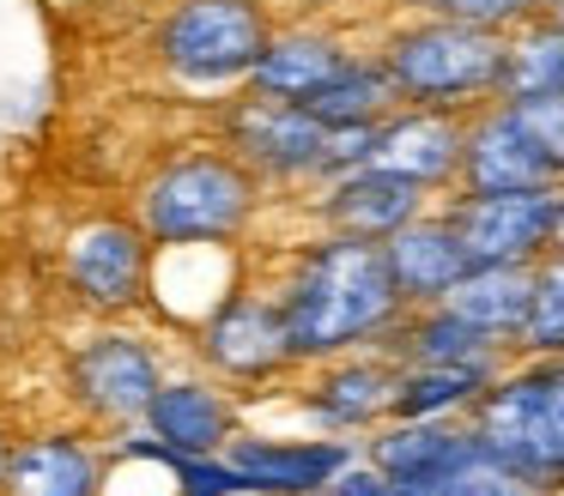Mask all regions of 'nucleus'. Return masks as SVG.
I'll use <instances>...</instances> for the list:
<instances>
[{"label":"nucleus","instance_id":"2f4dec72","mask_svg":"<svg viewBox=\"0 0 564 496\" xmlns=\"http://www.w3.org/2000/svg\"><path fill=\"white\" fill-rule=\"evenodd\" d=\"M552 249H564V181L552 188Z\"/></svg>","mask_w":564,"mask_h":496},{"label":"nucleus","instance_id":"dca6fc26","mask_svg":"<svg viewBox=\"0 0 564 496\" xmlns=\"http://www.w3.org/2000/svg\"><path fill=\"white\" fill-rule=\"evenodd\" d=\"M462 133L467 115L449 109H419V103H394L377 121V145H370V164L406 176L413 188H425L431 200L455 194V169H462Z\"/></svg>","mask_w":564,"mask_h":496},{"label":"nucleus","instance_id":"ddd939ff","mask_svg":"<svg viewBox=\"0 0 564 496\" xmlns=\"http://www.w3.org/2000/svg\"><path fill=\"white\" fill-rule=\"evenodd\" d=\"M552 188H516V194H443L455 236L474 266H534L552 249Z\"/></svg>","mask_w":564,"mask_h":496},{"label":"nucleus","instance_id":"aec40b11","mask_svg":"<svg viewBox=\"0 0 564 496\" xmlns=\"http://www.w3.org/2000/svg\"><path fill=\"white\" fill-rule=\"evenodd\" d=\"M382 261H389V278H394V290H401L406 309L443 302L467 278V266H474L443 206H425L413 224L394 230V236L382 242Z\"/></svg>","mask_w":564,"mask_h":496},{"label":"nucleus","instance_id":"9b49d317","mask_svg":"<svg viewBox=\"0 0 564 496\" xmlns=\"http://www.w3.org/2000/svg\"><path fill=\"white\" fill-rule=\"evenodd\" d=\"M134 430L147 436L152 448H164L171 460L225 454L231 436L243 430V399L225 382H213L207 370H195V363H171Z\"/></svg>","mask_w":564,"mask_h":496},{"label":"nucleus","instance_id":"473e14b6","mask_svg":"<svg viewBox=\"0 0 564 496\" xmlns=\"http://www.w3.org/2000/svg\"><path fill=\"white\" fill-rule=\"evenodd\" d=\"M13 423H7V418H0V478H7V454H13Z\"/></svg>","mask_w":564,"mask_h":496},{"label":"nucleus","instance_id":"7ed1b4c3","mask_svg":"<svg viewBox=\"0 0 564 496\" xmlns=\"http://www.w3.org/2000/svg\"><path fill=\"white\" fill-rule=\"evenodd\" d=\"M273 24L280 19L268 12V0H164L147 31V60L164 91L219 109L249 85Z\"/></svg>","mask_w":564,"mask_h":496},{"label":"nucleus","instance_id":"f03ea898","mask_svg":"<svg viewBox=\"0 0 564 496\" xmlns=\"http://www.w3.org/2000/svg\"><path fill=\"white\" fill-rule=\"evenodd\" d=\"M273 194L225 140H183L140 169L134 181V224L152 249H249L268 218Z\"/></svg>","mask_w":564,"mask_h":496},{"label":"nucleus","instance_id":"f8f14e48","mask_svg":"<svg viewBox=\"0 0 564 496\" xmlns=\"http://www.w3.org/2000/svg\"><path fill=\"white\" fill-rule=\"evenodd\" d=\"M0 496H110V436L74 418L25 423L7 454Z\"/></svg>","mask_w":564,"mask_h":496},{"label":"nucleus","instance_id":"20e7f679","mask_svg":"<svg viewBox=\"0 0 564 496\" xmlns=\"http://www.w3.org/2000/svg\"><path fill=\"white\" fill-rule=\"evenodd\" d=\"M377 60L389 67L394 97L419 109H449V115H474V109L498 103L503 79V31L449 19V12H394L377 31Z\"/></svg>","mask_w":564,"mask_h":496},{"label":"nucleus","instance_id":"c85d7f7f","mask_svg":"<svg viewBox=\"0 0 564 496\" xmlns=\"http://www.w3.org/2000/svg\"><path fill=\"white\" fill-rule=\"evenodd\" d=\"M516 115H522V128L534 133L540 157L552 164V176L564 181V91H546V97H522V103H510Z\"/></svg>","mask_w":564,"mask_h":496},{"label":"nucleus","instance_id":"6e6552de","mask_svg":"<svg viewBox=\"0 0 564 496\" xmlns=\"http://www.w3.org/2000/svg\"><path fill=\"white\" fill-rule=\"evenodd\" d=\"M152 242L134 212H79L55 242V290L79 321H134L147 315Z\"/></svg>","mask_w":564,"mask_h":496},{"label":"nucleus","instance_id":"39448f33","mask_svg":"<svg viewBox=\"0 0 564 496\" xmlns=\"http://www.w3.org/2000/svg\"><path fill=\"white\" fill-rule=\"evenodd\" d=\"M171 370V333L159 321H86L62 345V406L98 436H122L152 406Z\"/></svg>","mask_w":564,"mask_h":496},{"label":"nucleus","instance_id":"bb28decb","mask_svg":"<svg viewBox=\"0 0 564 496\" xmlns=\"http://www.w3.org/2000/svg\"><path fill=\"white\" fill-rule=\"evenodd\" d=\"M425 496H552V491H540L534 478H522V472H510L503 460H491L486 448H474V454H467L443 484H431Z\"/></svg>","mask_w":564,"mask_h":496},{"label":"nucleus","instance_id":"a211bd4d","mask_svg":"<svg viewBox=\"0 0 564 496\" xmlns=\"http://www.w3.org/2000/svg\"><path fill=\"white\" fill-rule=\"evenodd\" d=\"M474 430L467 418H389L358 442V454L377 472H389L394 484H406L413 496H425L431 484H443L467 454H474Z\"/></svg>","mask_w":564,"mask_h":496},{"label":"nucleus","instance_id":"1a4fd4ad","mask_svg":"<svg viewBox=\"0 0 564 496\" xmlns=\"http://www.w3.org/2000/svg\"><path fill=\"white\" fill-rule=\"evenodd\" d=\"M213 140H225L268 194H310L328 181V128L304 103L237 91L213 109Z\"/></svg>","mask_w":564,"mask_h":496},{"label":"nucleus","instance_id":"b1692460","mask_svg":"<svg viewBox=\"0 0 564 496\" xmlns=\"http://www.w3.org/2000/svg\"><path fill=\"white\" fill-rule=\"evenodd\" d=\"M564 91V24L552 12L503 31V79H498V103H522V97H546Z\"/></svg>","mask_w":564,"mask_h":496},{"label":"nucleus","instance_id":"f704fd0d","mask_svg":"<svg viewBox=\"0 0 564 496\" xmlns=\"http://www.w3.org/2000/svg\"><path fill=\"white\" fill-rule=\"evenodd\" d=\"M316 496H328V491H316Z\"/></svg>","mask_w":564,"mask_h":496},{"label":"nucleus","instance_id":"393cba45","mask_svg":"<svg viewBox=\"0 0 564 496\" xmlns=\"http://www.w3.org/2000/svg\"><path fill=\"white\" fill-rule=\"evenodd\" d=\"M498 370H449V363H401L394 418H467Z\"/></svg>","mask_w":564,"mask_h":496},{"label":"nucleus","instance_id":"4468645a","mask_svg":"<svg viewBox=\"0 0 564 496\" xmlns=\"http://www.w3.org/2000/svg\"><path fill=\"white\" fill-rule=\"evenodd\" d=\"M225 460H231L243 496H316L358 460V442H346V436H316V430H304V436L249 430L243 423V430L231 436V448H225Z\"/></svg>","mask_w":564,"mask_h":496},{"label":"nucleus","instance_id":"c756f323","mask_svg":"<svg viewBox=\"0 0 564 496\" xmlns=\"http://www.w3.org/2000/svg\"><path fill=\"white\" fill-rule=\"evenodd\" d=\"M171 496H243V484H237L225 454H195V460H176Z\"/></svg>","mask_w":564,"mask_h":496},{"label":"nucleus","instance_id":"7c9ffc66","mask_svg":"<svg viewBox=\"0 0 564 496\" xmlns=\"http://www.w3.org/2000/svg\"><path fill=\"white\" fill-rule=\"evenodd\" d=\"M328 496H413V491H406V484H394L389 472H377L365 454H358L352 466H346L340 478L328 484Z\"/></svg>","mask_w":564,"mask_h":496},{"label":"nucleus","instance_id":"cd10ccee","mask_svg":"<svg viewBox=\"0 0 564 496\" xmlns=\"http://www.w3.org/2000/svg\"><path fill=\"white\" fill-rule=\"evenodd\" d=\"M406 12H449V19L486 24V31H516V24L540 19L546 0H401Z\"/></svg>","mask_w":564,"mask_h":496},{"label":"nucleus","instance_id":"5701e85b","mask_svg":"<svg viewBox=\"0 0 564 496\" xmlns=\"http://www.w3.org/2000/svg\"><path fill=\"white\" fill-rule=\"evenodd\" d=\"M394 103H401V97H394L389 67L377 60V48H370V43H358L352 55H346V67L334 73V79L322 85L304 109L322 121V128H377Z\"/></svg>","mask_w":564,"mask_h":496},{"label":"nucleus","instance_id":"f3484780","mask_svg":"<svg viewBox=\"0 0 564 496\" xmlns=\"http://www.w3.org/2000/svg\"><path fill=\"white\" fill-rule=\"evenodd\" d=\"M546 181L558 176H552L534 133L522 128V115L510 103H486L467 115L455 194H516V188H546Z\"/></svg>","mask_w":564,"mask_h":496},{"label":"nucleus","instance_id":"423d86ee","mask_svg":"<svg viewBox=\"0 0 564 496\" xmlns=\"http://www.w3.org/2000/svg\"><path fill=\"white\" fill-rule=\"evenodd\" d=\"M467 430L491 460L564 496V357L516 351L467 411Z\"/></svg>","mask_w":564,"mask_h":496},{"label":"nucleus","instance_id":"2eb2a0df","mask_svg":"<svg viewBox=\"0 0 564 496\" xmlns=\"http://www.w3.org/2000/svg\"><path fill=\"white\" fill-rule=\"evenodd\" d=\"M425 206H437L425 188H413L406 176L377 164H358L346 176H328L322 188L304 194V212L316 230H340V236L358 242H389L401 224H413Z\"/></svg>","mask_w":564,"mask_h":496},{"label":"nucleus","instance_id":"412c9836","mask_svg":"<svg viewBox=\"0 0 564 496\" xmlns=\"http://www.w3.org/2000/svg\"><path fill=\"white\" fill-rule=\"evenodd\" d=\"M382 351H389L394 363H449V370H503V363H510V351H503L498 339H486L479 327H467L449 302L406 309Z\"/></svg>","mask_w":564,"mask_h":496},{"label":"nucleus","instance_id":"f257e3e1","mask_svg":"<svg viewBox=\"0 0 564 496\" xmlns=\"http://www.w3.org/2000/svg\"><path fill=\"white\" fill-rule=\"evenodd\" d=\"M261 278L280 297L297 363L382 351L406 315L401 290L389 278V261H382V242H358L340 236V230H310Z\"/></svg>","mask_w":564,"mask_h":496},{"label":"nucleus","instance_id":"6ab92c4d","mask_svg":"<svg viewBox=\"0 0 564 496\" xmlns=\"http://www.w3.org/2000/svg\"><path fill=\"white\" fill-rule=\"evenodd\" d=\"M352 36L334 31V24H316V19H292V24H273L268 48H261L256 73H249L243 91L256 97H273V103H310L334 73L346 67L352 55Z\"/></svg>","mask_w":564,"mask_h":496},{"label":"nucleus","instance_id":"0eeeda50","mask_svg":"<svg viewBox=\"0 0 564 496\" xmlns=\"http://www.w3.org/2000/svg\"><path fill=\"white\" fill-rule=\"evenodd\" d=\"M188 345V363L207 370L213 382H225L237 399L249 394H280L292 387V375L304 370L292 351V327L280 315V297L268 290V278L249 273L207 321H195L183 333Z\"/></svg>","mask_w":564,"mask_h":496},{"label":"nucleus","instance_id":"a878e982","mask_svg":"<svg viewBox=\"0 0 564 496\" xmlns=\"http://www.w3.org/2000/svg\"><path fill=\"white\" fill-rule=\"evenodd\" d=\"M516 351L522 357H564V249H546L534 261V290H528V321Z\"/></svg>","mask_w":564,"mask_h":496},{"label":"nucleus","instance_id":"72a5a7b5","mask_svg":"<svg viewBox=\"0 0 564 496\" xmlns=\"http://www.w3.org/2000/svg\"><path fill=\"white\" fill-rule=\"evenodd\" d=\"M546 12H552V19H558V24H564V0H546Z\"/></svg>","mask_w":564,"mask_h":496},{"label":"nucleus","instance_id":"4be33fe9","mask_svg":"<svg viewBox=\"0 0 564 496\" xmlns=\"http://www.w3.org/2000/svg\"><path fill=\"white\" fill-rule=\"evenodd\" d=\"M528 290H534V266H467V278L443 302L516 357V339H522L528 321Z\"/></svg>","mask_w":564,"mask_h":496},{"label":"nucleus","instance_id":"9d476101","mask_svg":"<svg viewBox=\"0 0 564 496\" xmlns=\"http://www.w3.org/2000/svg\"><path fill=\"white\" fill-rule=\"evenodd\" d=\"M394 375L401 363L389 351H346L328 363H304L292 375V406L316 436H346L365 442L377 423L394 418Z\"/></svg>","mask_w":564,"mask_h":496}]
</instances>
